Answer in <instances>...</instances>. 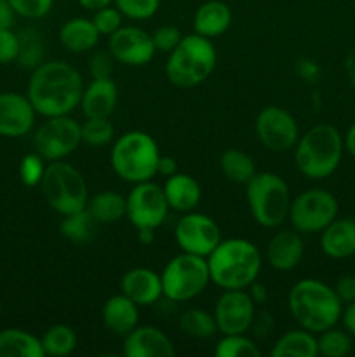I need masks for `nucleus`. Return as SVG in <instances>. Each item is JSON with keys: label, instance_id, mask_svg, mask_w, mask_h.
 <instances>
[{"label": "nucleus", "instance_id": "nucleus-47", "mask_svg": "<svg viewBox=\"0 0 355 357\" xmlns=\"http://www.w3.org/2000/svg\"><path fill=\"white\" fill-rule=\"evenodd\" d=\"M178 173V162L174 157L171 155H160L159 164H157V174L160 176H173V174Z\"/></svg>", "mask_w": 355, "mask_h": 357}, {"label": "nucleus", "instance_id": "nucleus-14", "mask_svg": "<svg viewBox=\"0 0 355 357\" xmlns=\"http://www.w3.org/2000/svg\"><path fill=\"white\" fill-rule=\"evenodd\" d=\"M174 237L184 253L207 258L216 246L221 243V229L214 218L204 213H183L174 229Z\"/></svg>", "mask_w": 355, "mask_h": 357}, {"label": "nucleus", "instance_id": "nucleus-51", "mask_svg": "<svg viewBox=\"0 0 355 357\" xmlns=\"http://www.w3.org/2000/svg\"><path fill=\"white\" fill-rule=\"evenodd\" d=\"M80 6L86 10H90V13H96V10L103 9V7H108L113 3V0H79Z\"/></svg>", "mask_w": 355, "mask_h": 357}, {"label": "nucleus", "instance_id": "nucleus-7", "mask_svg": "<svg viewBox=\"0 0 355 357\" xmlns=\"http://www.w3.org/2000/svg\"><path fill=\"white\" fill-rule=\"evenodd\" d=\"M246 199L258 225L275 229L287 220L291 192L278 174L270 171L254 174L246 183Z\"/></svg>", "mask_w": 355, "mask_h": 357}, {"label": "nucleus", "instance_id": "nucleus-49", "mask_svg": "<svg viewBox=\"0 0 355 357\" xmlns=\"http://www.w3.org/2000/svg\"><path fill=\"white\" fill-rule=\"evenodd\" d=\"M14 17H16V13L10 7V3L7 0H0V30L13 28Z\"/></svg>", "mask_w": 355, "mask_h": 357}, {"label": "nucleus", "instance_id": "nucleus-52", "mask_svg": "<svg viewBox=\"0 0 355 357\" xmlns=\"http://www.w3.org/2000/svg\"><path fill=\"white\" fill-rule=\"evenodd\" d=\"M343 142H345V149H347V152L350 153L352 157H355V122L348 128Z\"/></svg>", "mask_w": 355, "mask_h": 357}, {"label": "nucleus", "instance_id": "nucleus-16", "mask_svg": "<svg viewBox=\"0 0 355 357\" xmlns=\"http://www.w3.org/2000/svg\"><path fill=\"white\" fill-rule=\"evenodd\" d=\"M108 51L115 61L127 66H143L157 54L152 35L139 26L122 24L113 35L108 37Z\"/></svg>", "mask_w": 355, "mask_h": 357}, {"label": "nucleus", "instance_id": "nucleus-50", "mask_svg": "<svg viewBox=\"0 0 355 357\" xmlns=\"http://www.w3.org/2000/svg\"><path fill=\"white\" fill-rule=\"evenodd\" d=\"M247 293H249V296L253 298V302L256 303V305H265V303L268 302V289L267 286L261 284V282L254 281L253 284L247 288Z\"/></svg>", "mask_w": 355, "mask_h": 357}, {"label": "nucleus", "instance_id": "nucleus-2", "mask_svg": "<svg viewBox=\"0 0 355 357\" xmlns=\"http://www.w3.org/2000/svg\"><path fill=\"white\" fill-rule=\"evenodd\" d=\"M287 307L299 328L319 335L341 319L343 303L334 288L319 279H301L291 288Z\"/></svg>", "mask_w": 355, "mask_h": 357}, {"label": "nucleus", "instance_id": "nucleus-6", "mask_svg": "<svg viewBox=\"0 0 355 357\" xmlns=\"http://www.w3.org/2000/svg\"><path fill=\"white\" fill-rule=\"evenodd\" d=\"M160 150L145 131H127L113 143L110 160L115 174L127 183H141L157 176Z\"/></svg>", "mask_w": 355, "mask_h": 357}, {"label": "nucleus", "instance_id": "nucleus-12", "mask_svg": "<svg viewBox=\"0 0 355 357\" xmlns=\"http://www.w3.org/2000/svg\"><path fill=\"white\" fill-rule=\"evenodd\" d=\"M125 202H127L125 218L136 230H157L166 222L167 213L171 209L164 188L152 180L134 183L132 190L125 197Z\"/></svg>", "mask_w": 355, "mask_h": 357}, {"label": "nucleus", "instance_id": "nucleus-24", "mask_svg": "<svg viewBox=\"0 0 355 357\" xmlns=\"http://www.w3.org/2000/svg\"><path fill=\"white\" fill-rule=\"evenodd\" d=\"M164 194H166L167 204L173 211L188 213L194 211L202 199V188L194 176L178 171L173 176L166 178L164 183Z\"/></svg>", "mask_w": 355, "mask_h": 357}, {"label": "nucleus", "instance_id": "nucleus-23", "mask_svg": "<svg viewBox=\"0 0 355 357\" xmlns=\"http://www.w3.org/2000/svg\"><path fill=\"white\" fill-rule=\"evenodd\" d=\"M118 103L117 84L110 79H93V82L84 87L82 107L86 119L90 117H110Z\"/></svg>", "mask_w": 355, "mask_h": 357}, {"label": "nucleus", "instance_id": "nucleus-1", "mask_svg": "<svg viewBox=\"0 0 355 357\" xmlns=\"http://www.w3.org/2000/svg\"><path fill=\"white\" fill-rule=\"evenodd\" d=\"M84 80L79 70L63 59L42 61L31 72L26 96L42 117L70 115L80 107Z\"/></svg>", "mask_w": 355, "mask_h": 357}, {"label": "nucleus", "instance_id": "nucleus-34", "mask_svg": "<svg viewBox=\"0 0 355 357\" xmlns=\"http://www.w3.org/2000/svg\"><path fill=\"white\" fill-rule=\"evenodd\" d=\"M216 357H258L261 356L260 347L256 342L246 337V333L240 335H223L221 340L214 347Z\"/></svg>", "mask_w": 355, "mask_h": 357}, {"label": "nucleus", "instance_id": "nucleus-53", "mask_svg": "<svg viewBox=\"0 0 355 357\" xmlns=\"http://www.w3.org/2000/svg\"><path fill=\"white\" fill-rule=\"evenodd\" d=\"M138 241L143 246H150L155 241V230L152 229H138Z\"/></svg>", "mask_w": 355, "mask_h": 357}, {"label": "nucleus", "instance_id": "nucleus-3", "mask_svg": "<svg viewBox=\"0 0 355 357\" xmlns=\"http://www.w3.org/2000/svg\"><path fill=\"white\" fill-rule=\"evenodd\" d=\"M211 282L221 289H247L261 272V253L247 239H221L207 257Z\"/></svg>", "mask_w": 355, "mask_h": 357}, {"label": "nucleus", "instance_id": "nucleus-43", "mask_svg": "<svg viewBox=\"0 0 355 357\" xmlns=\"http://www.w3.org/2000/svg\"><path fill=\"white\" fill-rule=\"evenodd\" d=\"M19 45V35L14 33L13 28L0 30V65H10L17 61Z\"/></svg>", "mask_w": 355, "mask_h": 357}, {"label": "nucleus", "instance_id": "nucleus-22", "mask_svg": "<svg viewBox=\"0 0 355 357\" xmlns=\"http://www.w3.org/2000/svg\"><path fill=\"white\" fill-rule=\"evenodd\" d=\"M101 319L110 333L117 335V337H125L138 326L139 307L127 296L118 293L104 302Z\"/></svg>", "mask_w": 355, "mask_h": 357}, {"label": "nucleus", "instance_id": "nucleus-27", "mask_svg": "<svg viewBox=\"0 0 355 357\" xmlns=\"http://www.w3.org/2000/svg\"><path fill=\"white\" fill-rule=\"evenodd\" d=\"M0 357H45L42 340L19 328L0 330Z\"/></svg>", "mask_w": 355, "mask_h": 357}, {"label": "nucleus", "instance_id": "nucleus-20", "mask_svg": "<svg viewBox=\"0 0 355 357\" xmlns=\"http://www.w3.org/2000/svg\"><path fill=\"white\" fill-rule=\"evenodd\" d=\"M305 255L301 234L292 230H281L274 234L267 246V261L271 268L281 272L292 271L298 267Z\"/></svg>", "mask_w": 355, "mask_h": 357}, {"label": "nucleus", "instance_id": "nucleus-33", "mask_svg": "<svg viewBox=\"0 0 355 357\" xmlns=\"http://www.w3.org/2000/svg\"><path fill=\"white\" fill-rule=\"evenodd\" d=\"M180 330L191 338H211L218 333L214 316L202 309H188L180 316Z\"/></svg>", "mask_w": 355, "mask_h": 357}, {"label": "nucleus", "instance_id": "nucleus-29", "mask_svg": "<svg viewBox=\"0 0 355 357\" xmlns=\"http://www.w3.org/2000/svg\"><path fill=\"white\" fill-rule=\"evenodd\" d=\"M274 357H315L319 356L315 333L308 330L287 331L275 342L271 349Z\"/></svg>", "mask_w": 355, "mask_h": 357}, {"label": "nucleus", "instance_id": "nucleus-4", "mask_svg": "<svg viewBox=\"0 0 355 357\" xmlns=\"http://www.w3.org/2000/svg\"><path fill=\"white\" fill-rule=\"evenodd\" d=\"M294 164L303 176L324 180L340 167L345 142L331 124H317L299 136L294 149Z\"/></svg>", "mask_w": 355, "mask_h": 357}, {"label": "nucleus", "instance_id": "nucleus-32", "mask_svg": "<svg viewBox=\"0 0 355 357\" xmlns=\"http://www.w3.org/2000/svg\"><path fill=\"white\" fill-rule=\"evenodd\" d=\"M96 225L97 223L94 222V218L89 215V211H87V209H82V211L63 216L61 223H59V232H61L63 237L72 241V243L84 244L87 243V241L93 239Z\"/></svg>", "mask_w": 355, "mask_h": 357}, {"label": "nucleus", "instance_id": "nucleus-48", "mask_svg": "<svg viewBox=\"0 0 355 357\" xmlns=\"http://www.w3.org/2000/svg\"><path fill=\"white\" fill-rule=\"evenodd\" d=\"M341 323H343V328L355 337V302L347 303L343 305V312H341Z\"/></svg>", "mask_w": 355, "mask_h": 357}, {"label": "nucleus", "instance_id": "nucleus-42", "mask_svg": "<svg viewBox=\"0 0 355 357\" xmlns=\"http://www.w3.org/2000/svg\"><path fill=\"white\" fill-rule=\"evenodd\" d=\"M181 38H183V35H181L180 28L173 26V24H164V26H159L152 33V40H153V45H155V51L166 52V54H169V52L180 44Z\"/></svg>", "mask_w": 355, "mask_h": 357}, {"label": "nucleus", "instance_id": "nucleus-37", "mask_svg": "<svg viewBox=\"0 0 355 357\" xmlns=\"http://www.w3.org/2000/svg\"><path fill=\"white\" fill-rule=\"evenodd\" d=\"M19 56H17V63L23 68H37L42 63V56H44V44L37 31L26 30L19 33Z\"/></svg>", "mask_w": 355, "mask_h": 357}, {"label": "nucleus", "instance_id": "nucleus-25", "mask_svg": "<svg viewBox=\"0 0 355 357\" xmlns=\"http://www.w3.org/2000/svg\"><path fill=\"white\" fill-rule=\"evenodd\" d=\"M232 24V9L221 0H209L198 6L194 14L195 33L207 38H216L225 33Z\"/></svg>", "mask_w": 355, "mask_h": 357}, {"label": "nucleus", "instance_id": "nucleus-45", "mask_svg": "<svg viewBox=\"0 0 355 357\" xmlns=\"http://www.w3.org/2000/svg\"><path fill=\"white\" fill-rule=\"evenodd\" d=\"M334 291H336L338 298L341 300L343 305L355 302V275L347 274L338 279L336 284H334Z\"/></svg>", "mask_w": 355, "mask_h": 357}, {"label": "nucleus", "instance_id": "nucleus-31", "mask_svg": "<svg viewBox=\"0 0 355 357\" xmlns=\"http://www.w3.org/2000/svg\"><path fill=\"white\" fill-rule=\"evenodd\" d=\"M40 340L45 356L66 357L75 351L79 338H77L75 330L68 324H52L45 330Z\"/></svg>", "mask_w": 355, "mask_h": 357}, {"label": "nucleus", "instance_id": "nucleus-18", "mask_svg": "<svg viewBox=\"0 0 355 357\" xmlns=\"http://www.w3.org/2000/svg\"><path fill=\"white\" fill-rule=\"evenodd\" d=\"M122 352L127 357H173V340L155 326H136L124 337Z\"/></svg>", "mask_w": 355, "mask_h": 357}, {"label": "nucleus", "instance_id": "nucleus-28", "mask_svg": "<svg viewBox=\"0 0 355 357\" xmlns=\"http://www.w3.org/2000/svg\"><path fill=\"white\" fill-rule=\"evenodd\" d=\"M86 209L93 216L97 225H113L125 218L127 202L122 194L115 190L97 192L94 197H89Z\"/></svg>", "mask_w": 355, "mask_h": 357}, {"label": "nucleus", "instance_id": "nucleus-30", "mask_svg": "<svg viewBox=\"0 0 355 357\" xmlns=\"http://www.w3.org/2000/svg\"><path fill=\"white\" fill-rule=\"evenodd\" d=\"M219 167H221L226 180L239 185H246L258 173L253 157L239 149L225 150L219 157Z\"/></svg>", "mask_w": 355, "mask_h": 357}, {"label": "nucleus", "instance_id": "nucleus-41", "mask_svg": "<svg viewBox=\"0 0 355 357\" xmlns=\"http://www.w3.org/2000/svg\"><path fill=\"white\" fill-rule=\"evenodd\" d=\"M7 2L10 3L16 16L26 17V20H40L51 13L54 0H7Z\"/></svg>", "mask_w": 355, "mask_h": 357}, {"label": "nucleus", "instance_id": "nucleus-39", "mask_svg": "<svg viewBox=\"0 0 355 357\" xmlns=\"http://www.w3.org/2000/svg\"><path fill=\"white\" fill-rule=\"evenodd\" d=\"M45 167L47 164L37 152L26 153L19 162V180L26 187H38L44 178Z\"/></svg>", "mask_w": 355, "mask_h": 357}, {"label": "nucleus", "instance_id": "nucleus-26", "mask_svg": "<svg viewBox=\"0 0 355 357\" xmlns=\"http://www.w3.org/2000/svg\"><path fill=\"white\" fill-rule=\"evenodd\" d=\"M100 31L94 26L93 20L87 17H72L59 28V42L72 54H82L90 51L100 42Z\"/></svg>", "mask_w": 355, "mask_h": 357}, {"label": "nucleus", "instance_id": "nucleus-21", "mask_svg": "<svg viewBox=\"0 0 355 357\" xmlns=\"http://www.w3.org/2000/svg\"><path fill=\"white\" fill-rule=\"evenodd\" d=\"M320 248L326 257L345 260L355 255V220L336 218L320 232Z\"/></svg>", "mask_w": 355, "mask_h": 357}, {"label": "nucleus", "instance_id": "nucleus-11", "mask_svg": "<svg viewBox=\"0 0 355 357\" xmlns=\"http://www.w3.org/2000/svg\"><path fill=\"white\" fill-rule=\"evenodd\" d=\"M82 143L80 124L70 115L47 117L35 131V152L45 160L54 162L72 155Z\"/></svg>", "mask_w": 355, "mask_h": 357}, {"label": "nucleus", "instance_id": "nucleus-35", "mask_svg": "<svg viewBox=\"0 0 355 357\" xmlns=\"http://www.w3.org/2000/svg\"><path fill=\"white\" fill-rule=\"evenodd\" d=\"M319 356L345 357L352 352V335L347 330H336V326L319 333L317 338Z\"/></svg>", "mask_w": 355, "mask_h": 357}, {"label": "nucleus", "instance_id": "nucleus-19", "mask_svg": "<svg viewBox=\"0 0 355 357\" xmlns=\"http://www.w3.org/2000/svg\"><path fill=\"white\" fill-rule=\"evenodd\" d=\"M120 293L138 307H148L164 296L160 274L146 267H136L125 272L120 279Z\"/></svg>", "mask_w": 355, "mask_h": 357}, {"label": "nucleus", "instance_id": "nucleus-10", "mask_svg": "<svg viewBox=\"0 0 355 357\" xmlns=\"http://www.w3.org/2000/svg\"><path fill=\"white\" fill-rule=\"evenodd\" d=\"M338 199L324 188L301 192L289 206V222L299 234H319L338 218Z\"/></svg>", "mask_w": 355, "mask_h": 357}, {"label": "nucleus", "instance_id": "nucleus-36", "mask_svg": "<svg viewBox=\"0 0 355 357\" xmlns=\"http://www.w3.org/2000/svg\"><path fill=\"white\" fill-rule=\"evenodd\" d=\"M82 142L89 146H106L113 142L115 128L108 117H90L80 124Z\"/></svg>", "mask_w": 355, "mask_h": 357}, {"label": "nucleus", "instance_id": "nucleus-9", "mask_svg": "<svg viewBox=\"0 0 355 357\" xmlns=\"http://www.w3.org/2000/svg\"><path fill=\"white\" fill-rule=\"evenodd\" d=\"M160 279L162 293L169 302H190L211 282L207 258L181 251L167 261Z\"/></svg>", "mask_w": 355, "mask_h": 357}, {"label": "nucleus", "instance_id": "nucleus-5", "mask_svg": "<svg viewBox=\"0 0 355 357\" xmlns=\"http://www.w3.org/2000/svg\"><path fill=\"white\" fill-rule=\"evenodd\" d=\"M218 52L211 38L198 33L184 35L180 44L169 52L166 75L180 89L200 86L214 72Z\"/></svg>", "mask_w": 355, "mask_h": 357}, {"label": "nucleus", "instance_id": "nucleus-15", "mask_svg": "<svg viewBox=\"0 0 355 357\" xmlns=\"http://www.w3.org/2000/svg\"><path fill=\"white\" fill-rule=\"evenodd\" d=\"M256 303L249 296L247 289H223L221 296L216 300L214 316L218 333L240 335L247 333L253 326Z\"/></svg>", "mask_w": 355, "mask_h": 357}, {"label": "nucleus", "instance_id": "nucleus-17", "mask_svg": "<svg viewBox=\"0 0 355 357\" xmlns=\"http://www.w3.org/2000/svg\"><path fill=\"white\" fill-rule=\"evenodd\" d=\"M33 105L26 94L3 91L0 93V136L2 138H23L35 126Z\"/></svg>", "mask_w": 355, "mask_h": 357}, {"label": "nucleus", "instance_id": "nucleus-13", "mask_svg": "<svg viewBox=\"0 0 355 357\" xmlns=\"http://www.w3.org/2000/svg\"><path fill=\"white\" fill-rule=\"evenodd\" d=\"M256 138L270 152H289L299 139V128L296 119L285 108L265 107L254 122Z\"/></svg>", "mask_w": 355, "mask_h": 357}, {"label": "nucleus", "instance_id": "nucleus-46", "mask_svg": "<svg viewBox=\"0 0 355 357\" xmlns=\"http://www.w3.org/2000/svg\"><path fill=\"white\" fill-rule=\"evenodd\" d=\"M271 326H274V319H271V316L267 310H261L260 314H254V321L251 328H254V333L258 337H267L271 331Z\"/></svg>", "mask_w": 355, "mask_h": 357}, {"label": "nucleus", "instance_id": "nucleus-38", "mask_svg": "<svg viewBox=\"0 0 355 357\" xmlns=\"http://www.w3.org/2000/svg\"><path fill=\"white\" fill-rule=\"evenodd\" d=\"M113 6L120 10L124 17L145 21L155 16L160 7V0H113Z\"/></svg>", "mask_w": 355, "mask_h": 357}, {"label": "nucleus", "instance_id": "nucleus-44", "mask_svg": "<svg viewBox=\"0 0 355 357\" xmlns=\"http://www.w3.org/2000/svg\"><path fill=\"white\" fill-rule=\"evenodd\" d=\"M113 56L108 52H96L89 61V73L93 79H110L113 73Z\"/></svg>", "mask_w": 355, "mask_h": 357}, {"label": "nucleus", "instance_id": "nucleus-8", "mask_svg": "<svg viewBox=\"0 0 355 357\" xmlns=\"http://www.w3.org/2000/svg\"><path fill=\"white\" fill-rule=\"evenodd\" d=\"M38 187L49 208L61 216L82 211L89 201L86 178L75 166L65 160L49 162Z\"/></svg>", "mask_w": 355, "mask_h": 357}, {"label": "nucleus", "instance_id": "nucleus-40", "mask_svg": "<svg viewBox=\"0 0 355 357\" xmlns=\"http://www.w3.org/2000/svg\"><path fill=\"white\" fill-rule=\"evenodd\" d=\"M122 20H124V16H122V13L115 6L103 7V9L96 10L93 16V23L96 30L100 31L101 37L113 35L122 26Z\"/></svg>", "mask_w": 355, "mask_h": 357}]
</instances>
